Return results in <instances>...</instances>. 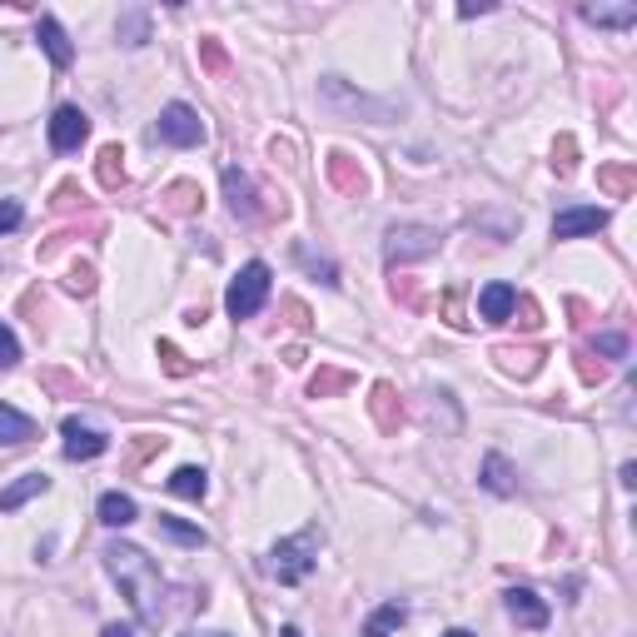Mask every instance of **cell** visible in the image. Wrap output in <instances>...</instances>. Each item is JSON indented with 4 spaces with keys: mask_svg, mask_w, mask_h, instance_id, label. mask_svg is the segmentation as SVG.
I'll use <instances>...</instances> for the list:
<instances>
[{
    "mask_svg": "<svg viewBox=\"0 0 637 637\" xmlns=\"http://www.w3.org/2000/svg\"><path fill=\"white\" fill-rule=\"evenodd\" d=\"M588 25H603V31H633L637 25V5H583Z\"/></svg>",
    "mask_w": 637,
    "mask_h": 637,
    "instance_id": "17",
    "label": "cell"
},
{
    "mask_svg": "<svg viewBox=\"0 0 637 637\" xmlns=\"http://www.w3.org/2000/svg\"><path fill=\"white\" fill-rule=\"evenodd\" d=\"M484 488H488V493H498V498L519 493V474H513V464H508L503 454H488L484 458Z\"/></svg>",
    "mask_w": 637,
    "mask_h": 637,
    "instance_id": "18",
    "label": "cell"
},
{
    "mask_svg": "<svg viewBox=\"0 0 637 637\" xmlns=\"http://www.w3.org/2000/svg\"><path fill=\"white\" fill-rule=\"evenodd\" d=\"M164 488H170L174 498H190V503H200V498H205V488H209V478H205V468L184 464V468H174V474L164 478Z\"/></svg>",
    "mask_w": 637,
    "mask_h": 637,
    "instance_id": "21",
    "label": "cell"
},
{
    "mask_svg": "<svg viewBox=\"0 0 637 637\" xmlns=\"http://www.w3.org/2000/svg\"><path fill=\"white\" fill-rule=\"evenodd\" d=\"M25 219V209H21V200H0V235H11L15 225Z\"/></svg>",
    "mask_w": 637,
    "mask_h": 637,
    "instance_id": "35",
    "label": "cell"
},
{
    "mask_svg": "<svg viewBox=\"0 0 637 637\" xmlns=\"http://www.w3.org/2000/svg\"><path fill=\"white\" fill-rule=\"evenodd\" d=\"M280 637H304V633H299V627H294V623H284V627H280Z\"/></svg>",
    "mask_w": 637,
    "mask_h": 637,
    "instance_id": "40",
    "label": "cell"
},
{
    "mask_svg": "<svg viewBox=\"0 0 637 637\" xmlns=\"http://www.w3.org/2000/svg\"><path fill=\"white\" fill-rule=\"evenodd\" d=\"M493 359L503 364V374H519V378H533L543 364V349H493Z\"/></svg>",
    "mask_w": 637,
    "mask_h": 637,
    "instance_id": "22",
    "label": "cell"
},
{
    "mask_svg": "<svg viewBox=\"0 0 637 637\" xmlns=\"http://www.w3.org/2000/svg\"><path fill=\"white\" fill-rule=\"evenodd\" d=\"M155 523H160V533H164L170 543H180V548H205V543H209V533H205V528H195V523L174 519V513H160Z\"/></svg>",
    "mask_w": 637,
    "mask_h": 637,
    "instance_id": "23",
    "label": "cell"
},
{
    "mask_svg": "<svg viewBox=\"0 0 637 637\" xmlns=\"http://www.w3.org/2000/svg\"><path fill=\"white\" fill-rule=\"evenodd\" d=\"M60 439H66V458H70V464H90V458H100L110 448L105 433L90 429V423H80V419L60 423Z\"/></svg>",
    "mask_w": 637,
    "mask_h": 637,
    "instance_id": "8",
    "label": "cell"
},
{
    "mask_svg": "<svg viewBox=\"0 0 637 637\" xmlns=\"http://www.w3.org/2000/svg\"><path fill=\"white\" fill-rule=\"evenodd\" d=\"M66 289L70 294H90V289H95V270H90V264H76V270L66 274Z\"/></svg>",
    "mask_w": 637,
    "mask_h": 637,
    "instance_id": "34",
    "label": "cell"
},
{
    "mask_svg": "<svg viewBox=\"0 0 637 637\" xmlns=\"http://www.w3.org/2000/svg\"><path fill=\"white\" fill-rule=\"evenodd\" d=\"M35 41L45 45V55H50V66H55V70H66L70 60H76V45H70L66 25L55 21V15H41V21H35Z\"/></svg>",
    "mask_w": 637,
    "mask_h": 637,
    "instance_id": "12",
    "label": "cell"
},
{
    "mask_svg": "<svg viewBox=\"0 0 637 637\" xmlns=\"http://www.w3.org/2000/svg\"><path fill=\"white\" fill-rule=\"evenodd\" d=\"M86 140H90L86 110H80V105H60V110H55V115H50V150L70 155V150H80Z\"/></svg>",
    "mask_w": 637,
    "mask_h": 637,
    "instance_id": "7",
    "label": "cell"
},
{
    "mask_svg": "<svg viewBox=\"0 0 637 637\" xmlns=\"http://www.w3.org/2000/svg\"><path fill=\"white\" fill-rule=\"evenodd\" d=\"M319 95H325V105H334V110H349V115H368L374 125L394 120V105H384V100H368L364 90H349V80H339V76L319 80Z\"/></svg>",
    "mask_w": 637,
    "mask_h": 637,
    "instance_id": "6",
    "label": "cell"
},
{
    "mask_svg": "<svg viewBox=\"0 0 637 637\" xmlns=\"http://www.w3.org/2000/svg\"><path fill=\"white\" fill-rule=\"evenodd\" d=\"M100 558H105L110 578L120 583V593L130 598L140 627H160V617H164V578H160V568H155L150 553L135 548V543H110Z\"/></svg>",
    "mask_w": 637,
    "mask_h": 637,
    "instance_id": "1",
    "label": "cell"
},
{
    "mask_svg": "<svg viewBox=\"0 0 637 637\" xmlns=\"http://www.w3.org/2000/svg\"><path fill=\"white\" fill-rule=\"evenodd\" d=\"M184 637H235V633H184Z\"/></svg>",
    "mask_w": 637,
    "mask_h": 637,
    "instance_id": "42",
    "label": "cell"
},
{
    "mask_svg": "<svg viewBox=\"0 0 637 637\" xmlns=\"http://www.w3.org/2000/svg\"><path fill=\"white\" fill-rule=\"evenodd\" d=\"M488 11H493L488 0H478V5H474V0H464V5H458V15H464V21H474V15H488Z\"/></svg>",
    "mask_w": 637,
    "mask_h": 637,
    "instance_id": "38",
    "label": "cell"
},
{
    "mask_svg": "<svg viewBox=\"0 0 637 637\" xmlns=\"http://www.w3.org/2000/svg\"><path fill=\"white\" fill-rule=\"evenodd\" d=\"M100 637H135V627H120V623H110V627H105V633H100Z\"/></svg>",
    "mask_w": 637,
    "mask_h": 637,
    "instance_id": "39",
    "label": "cell"
},
{
    "mask_svg": "<svg viewBox=\"0 0 637 637\" xmlns=\"http://www.w3.org/2000/svg\"><path fill=\"white\" fill-rule=\"evenodd\" d=\"M31 439H35V419H25L11 403H0V443H5V448H21V443H31Z\"/></svg>",
    "mask_w": 637,
    "mask_h": 637,
    "instance_id": "20",
    "label": "cell"
},
{
    "mask_svg": "<svg viewBox=\"0 0 637 637\" xmlns=\"http://www.w3.org/2000/svg\"><path fill=\"white\" fill-rule=\"evenodd\" d=\"M160 359H164V368H170L174 378H184V374H190V364H184V354H180V349H174V344H160Z\"/></svg>",
    "mask_w": 637,
    "mask_h": 637,
    "instance_id": "37",
    "label": "cell"
},
{
    "mask_svg": "<svg viewBox=\"0 0 637 637\" xmlns=\"http://www.w3.org/2000/svg\"><path fill=\"white\" fill-rule=\"evenodd\" d=\"M200 60H205L209 76H229V55L219 50V41H200Z\"/></svg>",
    "mask_w": 637,
    "mask_h": 637,
    "instance_id": "32",
    "label": "cell"
},
{
    "mask_svg": "<svg viewBox=\"0 0 637 637\" xmlns=\"http://www.w3.org/2000/svg\"><path fill=\"white\" fill-rule=\"evenodd\" d=\"M294 260H299L304 270H309L319 284H329V289H334V284H339V270H334V264H329V260H319V254H309V249H304V244H294Z\"/></svg>",
    "mask_w": 637,
    "mask_h": 637,
    "instance_id": "29",
    "label": "cell"
},
{
    "mask_svg": "<svg viewBox=\"0 0 637 637\" xmlns=\"http://www.w3.org/2000/svg\"><path fill=\"white\" fill-rule=\"evenodd\" d=\"M403 623H409V603H399V598H394V603H384L374 617H368L359 637H394Z\"/></svg>",
    "mask_w": 637,
    "mask_h": 637,
    "instance_id": "16",
    "label": "cell"
},
{
    "mask_svg": "<svg viewBox=\"0 0 637 637\" xmlns=\"http://www.w3.org/2000/svg\"><path fill=\"white\" fill-rule=\"evenodd\" d=\"M41 493H50V478H45L41 468H35V474H21L5 493H0V513H15L21 503H31V498H41Z\"/></svg>",
    "mask_w": 637,
    "mask_h": 637,
    "instance_id": "14",
    "label": "cell"
},
{
    "mask_svg": "<svg viewBox=\"0 0 637 637\" xmlns=\"http://www.w3.org/2000/svg\"><path fill=\"white\" fill-rule=\"evenodd\" d=\"M368 409H374V419H378V429H384V433L399 429L403 403H399V394H394V384H374V399H368Z\"/></svg>",
    "mask_w": 637,
    "mask_h": 637,
    "instance_id": "19",
    "label": "cell"
},
{
    "mask_svg": "<svg viewBox=\"0 0 637 637\" xmlns=\"http://www.w3.org/2000/svg\"><path fill=\"white\" fill-rule=\"evenodd\" d=\"M607 225V209L598 205H572L553 215V239H578V235H598Z\"/></svg>",
    "mask_w": 637,
    "mask_h": 637,
    "instance_id": "9",
    "label": "cell"
},
{
    "mask_svg": "<svg viewBox=\"0 0 637 637\" xmlns=\"http://www.w3.org/2000/svg\"><path fill=\"white\" fill-rule=\"evenodd\" d=\"M164 205H170L174 215H190V209L200 205V184H190V180L170 184V190H164Z\"/></svg>",
    "mask_w": 637,
    "mask_h": 637,
    "instance_id": "30",
    "label": "cell"
},
{
    "mask_svg": "<svg viewBox=\"0 0 637 637\" xmlns=\"http://www.w3.org/2000/svg\"><path fill=\"white\" fill-rule=\"evenodd\" d=\"M225 200L229 209H235V219H260V190H254V180H249L244 170H225Z\"/></svg>",
    "mask_w": 637,
    "mask_h": 637,
    "instance_id": "11",
    "label": "cell"
},
{
    "mask_svg": "<svg viewBox=\"0 0 637 637\" xmlns=\"http://www.w3.org/2000/svg\"><path fill=\"white\" fill-rule=\"evenodd\" d=\"M125 155H120V145H105V150H100V184H105V190H120V184H125Z\"/></svg>",
    "mask_w": 637,
    "mask_h": 637,
    "instance_id": "28",
    "label": "cell"
},
{
    "mask_svg": "<svg viewBox=\"0 0 637 637\" xmlns=\"http://www.w3.org/2000/svg\"><path fill=\"white\" fill-rule=\"evenodd\" d=\"M443 637H474V633H468V627H448V633H443Z\"/></svg>",
    "mask_w": 637,
    "mask_h": 637,
    "instance_id": "41",
    "label": "cell"
},
{
    "mask_svg": "<svg viewBox=\"0 0 637 637\" xmlns=\"http://www.w3.org/2000/svg\"><path fill=\"white\" fill-rule=\"evenodd\" d=\"M349 384H354V374H344V368H319L314 384H309V394H314V399H329V394L349 389Z\"/></svg>",
    "mask_w": 637,
    "mask_h": 637,
    "instance_id": "27",
    "label": "cell"
},
{
    "mask_svg": "<svg viewBox=\"0 0 637 637\" xmlns=\"http://www.w3.org/2000/svg\"><path fill=\"white\" fill-rule=\"evenodd\" d=\"M433 249H439V229H429V225H389L384 229V264H389V270L429 260Z\"/></svg>",
    "mask_w": 637,
    "mask_h": 637,
    "instance_id": "4",
    "label": "cell"
},
{
    "mask_svg": "<svg viewBox=\"0 0 637 637\" xmlns=\"http://www.w3.org/2000/svg\"><path fill=\"white\" fill-rule=\"evenodd\" d=\"M503 607H508V617H513V623L519 627H548V603H543L538 593H533V588H508L503 593Z\"/></svg>",
    "mask_w": 637,
    "mask_h": 637,
    "instance_id": "10",
    "label": "cell"
},
{
    "mask_svg": "<svg viewBox=\"0 0 637 637\" xmlns=\"http://www.w3.org/2000/svg\"><path fill=\"white\" fill-rule=\"evenodd\" d=\"M553 170H558V174L578 170V140H572V135H562V140L553 145Z\"/></svg>",
    "mask_w": 637,
    "mask_h": 637,
    "instance_id": "31",
    "label": "cell"
},
{
    "mask_svg": "<svg viewBox=\"0 0 637 637\" xmlns=\"http://www.w3.org/2000/svg\"><path fill=\"white\" fill-rule=\"evenodd\" d=\"M329 180H334L344 195H359V190H364V174L349 164V155H329Z\"/></svg>",
    "mask_w": 637,
    "mask_h": 637,
    "instance_id": "25",
    "label": "cell"
},
{
    "mask_svg": "<svg viewBox=\"0 0 637 637\" xmlns=\"http://www.w3.org/2000/svg\"><path fill=\"white\" fill-rule=\"evenodd\" d=\"M95 513H100V523H105V528H130V523L140 519V508H135L130 493H105L95 503Z\"/></svg>",
    "mask_w": 637,
    "mask_h": 637,
    "instance_id": "15",
    "label": "cell"
},
{
    "mask_svg": "<svg viewBox=\"0 0 637 637\" xmlns=\"http://www.w3.org/2000/svg\"><path fill=\"white\" fill-rule=\"evenodd\" d=\"M115 35L125 45H145V41H150V15H145V11H125V15H120V25H115Z\"/></svg>",
    "mask_w": 637,
    "mask_h": 637,
    "instance_id": "26",
    "label": "cell"
},
{
    "mask_svg": "<svg viewBox=\"0 0 637 637\" xmlns=\"http://www.w3.org/2000/svg\"><path fill=\"white\" fill-rule=\"evenodd\" d=\"M513 304H519V289L503 280L484 284V294H478V314H484V325H508L513 319Z\"/></svg>",
    "mask_w": 637,
    "mask_h": 637,
    "instance_id": "13",
    "label": "cell"
},
{
    "mask_svg": "<svg viewBox=\"0 0 637 637\" xmlns=\"http://www.w3.org/2000/svg\"><path fill=\"white\" fill-rule=\"evenodd\" d=\"M15 364H21V339L0 325V368H15Z\"/></svg>",
    "mask_w": 637,
    "mask_h": 637,
    "instance_id": "33",
    "label": "cell"
},
{
    "mask_svg": "<svg viewBox=\"0 0 637 637\" xmlns=\"http://www.w3.org/2000/svg\"><path fill=\"white\" fill-rule=\"evenodd\" d=\"M593 349H598V354H607V359H627V339L623 334H598Z\"/></svg>",
    "mask_w": 637,
    "mask_h": 637,
    "instance_id": "36",
    "label": "cell"
},
{
    "mask_svg": "<svg viewBox=\"0 0 637 637\" xmlns=\"http://www.w3.org/2000/svg\"><path fill=\"white\" fill-rule=\"evenodd\" d=\"M155 140L190 150V145L205 140V120H200L195 110L184 105V100H174V105H164V110H160V120H155Z\"/></svg>",
    "mask_w": 637,
    "mask_h": 637,
    "instance_id": "5",
    "label": "cell"
},
{
    "mask_svg": "<svg viewBox=\"0 0 637 637\" xmlns=\"http://www.w3.org/2000/svg\"><path fill=\"white\" fill-rule=\"evenodd\" d=\"M270 284H274L270 264H264V260H249L244 270L229 280V289H225L229 319H254V314L264 309V299H270Z\"/></svg>",
    "mask_w": 637,
    "mask_h": 637,
    "instance_id": "3",
    "label": "cell"
},
{
    "mask_svg": "<svg viewBox=\"0 0 637 637\" xmlns=\"http://www.w3.org/2000/svg\"><path fill=\"white\" fill-rule=\"evenodd\" d=\"M319 543H325L319 528H304V533H294V538H280L270 553H264V572H270L280 588H299L304 578L319 568Z\"/></svg>",
    "mask_w": 637,
    "mask_h": 637,
    "instance_id": "2",
    "label": "cell"
},
{
    "mask_svg": "<svg viewBox=\"0 0 637 637\" xmlns=\"http://www.w3.org/2000/svg\"><path fill=\"white\" fill-rule=\"evenodd\" d=\"M598 184H603L613 200H627L637 190V170L633 164H603V170H598Z\"/></svg>",
    "mask_w": 637,
    "mask_h": 637,
    "instance_id": "24",
    "label": "cell"
}]
</instances>
